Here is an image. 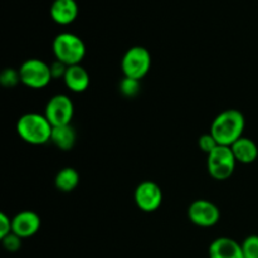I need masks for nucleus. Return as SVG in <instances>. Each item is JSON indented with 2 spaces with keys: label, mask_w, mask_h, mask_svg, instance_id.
<instances>
[{
  "label": "nucleus",
  "mask_w": 258,
  "mask_h": 258,
  "mask_svg": "<svg viewBox=\"0 0 258 258\" xmlns=\"http://www.w3.org/2000/svg\"><path fill=\"white\" fill-rule=\"evenodd\" d=\"M246 127L244 115L238 110H226L213 120L209 133L212 134L218 145L232 146L243 136Z\"/></svg>",
  "instance_id": "obj_1"
},
{
  "label": "nucleus",
  "mask_w": 258,
  "mask_h": 258,
  "mask_svg": "<svg viewBox=\"0 0 258 258\" xmlns=\"http://www.w3.org/2000/svg\"><path fill=\"white\" fill-rule=\"evenodd\" d=\"M53 126L47 117L37 112L24 113L17 122V133L23 141L30 145H44L52 138Z\"/></svg>",
  "instance_id": "obj_2"
},
{
  "label": "nucleus",
  "mask_w": 258,
  "mask_h": 258,
  "mask_svg": "<svg viewBox=\"0 0 258 258\" xmlns=\"http://www.w3.org/2000/svg\"><path fill=\"white\" fill-rule=\"evenodd\" d=\"M53 54L66 66L81 64L86 55V44L78 35L73 33H60L53 39Z\"/></svg>",
  "instance_id": "obj_3"
},
{
  "label": "nucleus",
  "mask_w": 258,
  "mask_h": 258,
  "mask_svg": "<svg viewBox=\"0 0 258 258\" xmlns=\"http://www.w3.org/2000/svg\"><path fill=\"white\" fill-rule=\"evenodd\" d=\"M237 160L231 146L218 145L207 155V170L214 180H227L236 169Z\"/></svg>",
  "instance_id": "obj_4"
},
{
  "label": "nucleus",
  "mask_w": 258,
  "mask_h": 258,
  "mask_svg": "<svg viewBox=\"0 0 258 258\" xmlns=\"http://www.w3.org/2000/svg\"><path fill=\"white\" fill-rule=\"evenodd\" d=\"M151 68V54L145 47L135 45L128 48L121 59L123 77L143 80Z\"/></svg>",
  "instance_id": "obj_5"
},
{
  "label": "nucleus",
  "mask_w": 258,
  "mask_h": 258,
  "mask_svg": "<svg viewBox=\"0 0 258 258\" xmlns=\"http://www.w3.org/2000/svg\"><path fill=\"white\" fill-rule=\"evenodd\" d=\"M20 82L33 90H40L47 87L53 80L50 72V64L38 58H30L24 60L19 67Z\"/></svg>",
  "instance_id": "obj_6"
},
{
  "label": "nucleus",
  "mask_w": 258,
  "mask_h": 258,
  "mask_svg": "<svg viewBox=\"0 0 258 258\" xmlns=\"http://www.w3.org/2000/svg\"><path fill=\"white\" fill-rule=\"evenodd\" d=\"M75 115V105L67 95H55L45 105L44 116L53 127L71 125Z\"/></svg>",
  "instance_id": "obj_7"
},
{
  "label": "nucleus",
  "mask_w": 258,
  "mask_h": 258,
  "mask_svg": "<svg viewBox=\"0 0 258 258\" xmlns=\"http://www.w3.org/2000/svg\"><path fill=\"white\" fill-rule=\"evenodd\" d=\"M188 218L196 226L209 228L216 226L219 222L221 211L213 202L207 199H197L189 206Z\"/></svg>",
  "instance_id": "obj_8"
},
{
  "label": "nucleus",
  "mask_w": 258,
  "mask_h": 258,
  "mask_svg": "<svg viewBox=\"0 0 258 258\" xmlns=\"http://www.w3.org/2000/svg\"><path fill=\"white\" fill-rule=\"evenodd\" d=\"M134 201L140 211L151 213L160 208L163 203V191L156 183L145 180L139 184L134 193Z\"/></svg>",
  "instance_id": "obj_9"
},
{
  "label": "nucleus",
  "mask_w": 258,
  "mask_h": 258,
  "mask_svg": "<svg viewBox=\"0 0 258 258\" xmlns=\"http://www.w3.org/2000/svg\"><path fill=\"white\" fill-rule=\"evenodd\" d=\"M42 226V219L39 214L33 211H22L12 218V232L20 238L33 237Z\"/></svg>",
  "instance_id": "obj_10"
},
{
  "label": "nucleus",
  "mask_w": 258,
  "mask_h": 258,
  "mask_svg": "<svg viewBox=\"0 0 258 258\" xmlns=\"http://www.w3.org/2000/svg\"><path fill=\"white\" fill-rule=\"evenodd\" d=\"M209 258H244L242 244L229 237L216 238L208 248Z\"/></svg>",
  "instance_id": "obj_11"
},
{
  "label": "nucleus",
  "mask_w": 258,
  "mask_h": 258,
  "mask_svg": "<svg viewBox=\"0 0 258 258\" xmlns=\"http://www.w3.org/2000/svg\"><path fill=\"white\" fill-rule=\"evenodd\" d=\"M78 4L76 0H54L50 5L49 14L54 23L59 25H70L77 19Z\"/></svg>",
  "instance_id": "obj_12"
},
{
  "label": "nucleus",
  "mask_w": 258,
  "mask_h": 258,
  "mask_svg": "<svg viewBox=\"0 0 258 258\" xmlns=\"http://www.w3.org/2000/svg\"><path fill=\"white\" fill-rule=\"evenodd\" d=\"M63 81H64L68 90L75 93L85 92L90 87L91 83V78L87 70L81 64L70 66L67 68Z\"/></svg>",
  "instance_id": "obj_13"
},
{
  "label": "nucleus",
  "mask_w": 258,
  "mask_h": 258,
  "mask_svg": "<svg viewBox=\"0 0 258 258\" xmlns=\"http://www.w3.org/2000/svg\"><path fill=\"white\" fill-rule=\"evenodd\" d=\"M231 149L233 151V155L236 158L237 163L248 165V164L254 163L258 158L257 144L252 139L246 138V136H242L241 139H238L231 146Z\"/></svg>",
  "instance_id": "obj_14"
},
{
  "label": "nucleus",
  "mask_w": 258,
  "mask_h": 258,
  "mask_svg": "<svg viewBox=\"0 0 258 258\" xmlns=\"http://www.w3.org/2000/svg\"><path fill=\"white\" fill-rule=\"evenodd\" d=\"M77 140V134L72 125L59 126V127H53L52 138L50 141L57 146L59 150L70 151L75 146Z\"/></svg>",
  "instance_id": "obj_15"
},
{
  "label": "nucleus",
  "mask_w": 258,
  "mask_h": 258,
  "mask_svg": "<svg viewBox=\"0 0 258 258\" xmlns=\"http://www.w3.org/2000/svg\"><path fill=\"white\" fill-rule=\"evenodd\" d=\"M80 184V174L75 168H63L57 173L54 179V185L57 190L62 193H71Z\"/></svg>",
  "instance_id": "obj_16"
},
{
  "label": "nucleus",
  "mask_w": 258,
  "mask_h": 258,
  "mask_svg": "<svg viewBox=\"0 0 258 258\" xmlns=\"http://www.w3.org/2000/svg\"><path fill=\"white\" fill-rule=\"evenodd\" d=\"M118 88H120V92L123 97L127 98H134L140 93L141 90V83L139 80H134V78L123 77L122 80L120 81V85H118Z\"/></svg>",
  "instance_id": "obj_17"
},
{
  "label": "nucleus",
  "mask_w": 258,
  "mask_h": 258,
  "mask_svg": "<svg viewBox=\"0 0 258 258\" xmlns=\"http://www.w3.org/2000/svg\"><path fill=\"white\" fill-rule=\"evenodd\" d=\"M20 82V73L19 70L14 68H5L0 73V83L3 87L13 88Z\"/></svg>",
  "instance_id": "obj_18"
},
{
  "label": "nucleus",
  "mask_w": 258,
  "mask_h": 258,
  "mask_svg": "<svg viewBox=\"0 0 258 258\" xmlns=\"http://www.w3.org/2000/svg\"><path fill=\"white\" fill-rule=\"evenodd\" d=\"M242 251L244 258H258V236L252 234L242 242Z\"/></svg>",
  "instance_id": "obj_19"
},
{
  "label": "nucleus",
  "mask_w": 258,
  "mask_h": 258,
  "mask_svg": "<svg viewBox=\"0 0 258 258\" xmlns=\"http://www.w3.org/2000/svg\"><path fill=\"white\" fill-rule=\"evenodd\" d=\"M198 146L203 153H206L207 155H208L209 153H212V151L218 146V143H217L216 139L212 136V134L208 133L204 134V135H202L201 138L198 139Z\"/></svg>",
  "instance_id": "obj_20"
},
{
  "label": "nucleus",
  "mask_w": 258,
  "mask_h": 258,
  "mask_svg": "<svg viewBox=\"0 0 258 258\" xmlns=\"http://www.w3.org/2000/svg\"><path fill=\"white\" fill-rule=\"evenodd\" d=\"M22 241L23 239L20 238L19 236H17V234L13 233V232L2 239L3 247H4L8 252L19 251L20 247H22Z\"/></svg>",
  "instance_id": "obj_21"
},
{
  "label": "nucleus",
  "mask_w": 258,
  "mask_h": 258,
  "mask_svg": "<svg viewBox=\"0 0 258 258\" xmlns=\"http://www.w3.org/2000/svg\"><path fill=\"white\" fill-rule=\"evenodd\" d=\"M12 233V218L8 217L4 212L0 213V239Z\"/></svg>",
  "instance_id": "obj_22"
},
{
  "label": "nucleus",
  "mask_w": 258,
  "mask_h": 258,
  "mask_svg": "<svg viewBox=\"0 0 258 258\" xmlns=\"http://www.w3.org/2000/svg\"><path fill=\"white\" fill-rule=\"evenodd\" d=\"M67 68H68V66H66L64 63H62V62H59V60L55 59L54 62L50 64V72H52L53 80H57V78H59V77L64 78L66 72H67Z\"/></svg>",
  "instance_id": "obj_23"
}]
</instances>
